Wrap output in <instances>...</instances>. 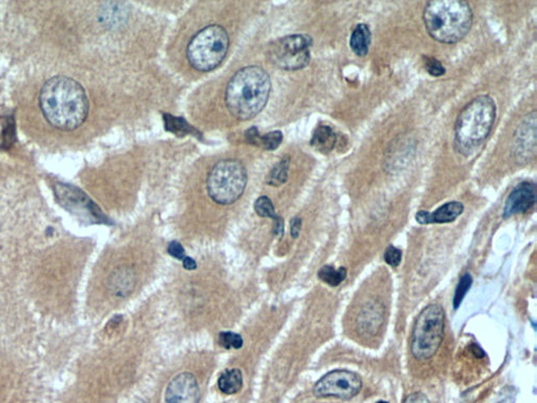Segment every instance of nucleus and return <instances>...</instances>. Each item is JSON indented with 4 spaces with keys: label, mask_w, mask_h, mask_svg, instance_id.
I'll use <instances>...</instances> for the list:
<instances>
[{
    "label": "nucleus",
    "mask_w": 537,
    "mask_h": 403,
    "mask_svg": "<svg viewBox=\"0 0 537 403\" xmlns=\"http://www.w3.org/2000/svg\"><path fill=\"white\" fill-rule=\"evenodd\" d=\"M377 403H389V402H387V401H379V402Z\"/></svg>",
    "instance_id": "obj_34"
},
{
    "label": "nucleus",
    "mask_w": 537,
    "mask_h": 403,
    "mask_svg": "<svg viewBox=\"0 0 537 403\" xmlns=\"http://www.w3.org/2000/svg\"><path fill=\"white\" fill-rule=\"evenodd\" d=\"M536 200V186L534 183L523 182L517 185L507 196L503 208V218L513 217L515 214L528 211Z\"/></svg>",
    "instance_id": "obj_12"
},
{
    "label": "nucleus",
    "mask_w": 537,
    "mask_h": 403,
    "mask_svg": "<svg viewBox=\"0 0 537 403\" xmlns=\"http://www.w3.org/2000/svg\"><path fill=\"white\" fill-rule=\"evenodd\" d=\"M372 44V32L369 25L359 23L350 39V46L357 56H367Z\"/></svg>",
    "instance_id": "obj_17"
},
{
    "label": "nucleus",
    "mask_w": 537,
    "mask_h": 403,
    "mask_svg": "<svg viewBox=\"0 0 537 403\" xmlns=\"http://www.w3.org/2000/svg\"><path fill=\"white\" fill-rule=\"evenodd\" d=\"M289 163L290 160L288 157H283L267 176V184L271 186H281L284 184L288 178Z\"/></svg>",
    "instance_id": "obj_23"
},
{
    "label": "nucleus",
    "mask_w": 537,
    "mask_h": 403,
    "mask_svg": "<svg viewBox=\"0 0 537 403\" xmlns=\"http://www.w3.org/2000/svg\"><path fill=\"white\" fill-rule=\"evenodd\" d=\"M246 141L265 150H275L282 143L283 135L281 131H273L266 135H260L257 128L253 127L245 133Z\"/></svg>",
    "instance_id": "obj_19"
},
{
    "label": "nucleus",
    "mask_w": 537,
    "mask_h": 403,
    "mask_svg": "<svg viewBox=\"0 0 537 403\" xmlns=\"http://www.w3.org/2000/svg\"><path fill=\"white\" fill-rule=\"evenodd\" d=\"M56 200L67 211L91 223H107V218L82 190L73 185L57 183L53 187Z\"/></svg>",
    "instance_id": "obj_9"
},
{
    "label": "nucleus",
    "mask_w": 537,
    "mask_h": 403,
    "mask_svg": "<svg viewBox=\"0 0 537 403\" xmlns=\"http://www.w3.org/2000/svg\"><path fill=\"white\" fill-rule=\"evenodd\" d=\"M228 49L227 31L221 25H208L192 37L187 47V58L192 68L200 72H209L225 60Z\"/></svg>",
    "instance_id": "obj_5"
},
{
    "label": "nucleus",
    "mask_w": 537,
    "mask_h": 403,
    "mask_svg": "<svg viewBox=\"0 0 537 403\" xmlns=\"http://www.w3.org/2000/svg\"><path fill=\"white\" fill-rule=\"evenodd\" d=\"M219 344L226 349H240L243 347L244 340L239 334L225 332L220 334Z\"/></svg>",
    "instance_id": "obj_26"
},
{
    "label": "nucleus",
    "mask_w": 537,
    "mask_h": 403,
    "mask_svg": "<svg viewBox=\"0 0 537 403\" xmlns=\"http://www.w3.org/2000/svg\"><path fill=\"white\" fill-rule=\"evenodd\" d=\"M337 143V137L330 126L320 125L312 135L310 145L319 152L330 153Z\"/></svg>",
    "instance_id": "obj_18"
},
{
    "label": "nucleus",
    "mask_w": 537,
    "mask_h": 403,
    "mask_svg": "<svg viewBox=\"0 0 537 403\" xmlns=\"http://www.w3.org/2000/svg\"><path fill=\"white\" fill-rule=\"evenodd\" d=\"M464 204L457 202V200H453V202L440 206L434 212L420 210L417 212L416 221L420 225L452 223L464 212Z\"/></svg>",
    "instance_id": "obj_15"
},
{
    "label": "nucleus",
    "mask_w": 537,
    "mask_h": 403,
    "mask_svg": "<svg viewBox=\"0 0 537 403\" xmlns=\"http://www.w3.org/2000/svg\"><path fill=\"white\" fill-rule=\"evenodd\" d=\"M422 19L433 39L440 44H456L471 30L473 12L462 0H431Z\"/></svg>",
    "instance_id": "obj_3"
},
{
    "label": "nucleus",
    "mask_w": 537,
    "mask_h": 403,
    "mask_svg": "<svg viewBox=\"0 0 537 403\" xmlns=\"http://www.w3.org/2000/svg\"><path fill=\"white\" fill-rule=\"evenodd\" d=\"M385 320V306L380 301H369L361 308L356 320V328L362 337H373L378 333Z\"/></svg>",
    "instance_id": "obj_13"
},
{
    "label": "nucleus",
    "mask_w": 537,
    "mask_h": 403,
    "mask_svg": "<svg viewBox=\"0 0 537 403\" xmlns=\"http://www.w3.org/2000/svg\"><path fill=\"white\" fill-rule=\"evenodd\" d=\"M255 210L260 217L269 218L273 220L278 217V214H275V206L268 196H264L258 198L255 203Z\"/></svg>",
    "instance_id": "obj_25"
},
{
    "label": "nucleus",
    "mask_w": 537,
    "mask_h": 403,
    "mask_svg": "<svg viewBox=\"0 0 537 403\" xmlns=\"http://www.w3.org/2000/svg\"><path fill=\"white\" fill-rule=\"evenodd\" d=\"M182 262L186 270H196V267H198V264H196V261L192 257H186Z\"/></svg>",
    "instance_id": "obj_33"
},
{
    "label": "nucleus",
    "mask_w": 537,
    "mask_h": 403,
    "mask_svg": "<svg viewBox=\"0 0 537 403\" xmlns=\"http://www.w3.org/2000/svg\"><path fill=\"white\" fill-rule=\"evenodd\" d=\"M362 389V380L357 373L346 369H336L326 373L314 387L315 396L318 398L348 399L359 394Z\"/></svg>",
    "instance_id": "obj_10"
},
{
    "label": "nucleus",
    "mask_w": 537,
    "mask_h": 403,
    "mask_svg": "<svg viewBox=\"0 0 537 403\" xmlns=\"http://www.w3.org/2000/svg\"><path fill=\"white\" fill-rule=\"evenodd\" d=\"M346 276H347V270L345 267L336 269L330 265L322 267L318 273L319 279L332 287L339 286L345 280Z\"/></svg>",
    "instance_id": "obj_22"
},
{
    "label": "nucleus",
    "mask_w": 537,
    "mask_h": 403,
    "mask_svg": "<svg viewBox=\"0 0 537 403\" xmlns=\"http://www.w3.org/2000/svg\"><path fill=\"white\" fill-rule=\"evenodd\" d=\"M168 253L171 257H176L178 260L183 261L185 257H187L185 255L184 247L182 246V244L179 242H171L168 245Z\"/></svg>",
    "instance_id": "obj_29"
},
{
    "label": "nucleus",
    "mask_w": 537,
    "mask_h": 403,
    "mask_svg": "<svg viewBox=\"0 0 537 403\" xmlns=\"http://www.w3.org/2000/svg\"><path fill=\"white\" fill-rule=\"evenodd\" d=\"M137 275L130 267L122 266L114 269L108 279V288L113 296L125 298L135 290Z\"/></svg>",
    "instance_id": "obj_16"
},
{
    "label": "nucleus",
    "mask_w": 537,
    "mask_h": 403,
    "mask_svg": "<svg viewBox=\"0 0 537 403\" xmlns=\"http://www.w3.org/2000/svg\"><path fill=\"white\" fill-rule=\"evenodd\" d=\"M515 148L517 160H530L536 146V113H531L519 125L515 133Z\"/></svg>",
    "instance_id": "obj_14"
},
{
    "label": "nucleus",
    "mask_w": 537,
    "mask_h": 403,
    "mask_svg": "<svg viewBox=\"0 0 537 403\" xmlns=\"http://www.w3.org/2000/svg\"><path fill=\"white\" fill-rule=\"evenodd\" d=\"M219 390L225 395H235L243 387V375L239 369H226L218 380Z\"/></svg>",
    "instance_id": "obj_20"
},
{
    "label": "nucleus",
    "mask_w": 537,
    "mask_h": 403,
    "mask_svg": "<svg viewBox=\"0 0 537 403\" xmlns=\"http://www.w3.org/2000/svg\"><path fill=\"white\" fill-rule=\"evenodd\" d=\"M403 403H431V401L429 400L426 395L417 392L409 395Z\"/></svg>",
    "instance_id": "obj_30"
},
{
    "label": "nucleus",
    "mask_w": 537,
    "mask_h": 403,
    "mask_svg": "<svg viewBox=\"0 0 537 403\" xmlns=\"http://www.w3.org/2000/svg\"><path fill=\"white\" fill-rule=\"evenodd\" d=\"M312 45V37L308 35H289L269 46L268 58L275 66L283 70H300L310 64Z\"/></svg>",
    "instance_id": "obj_8"
},
{
    "label": "nucleus",
    "mask_w": 537,
    "mask_h": 403,
    "mask_svg": "<svg viewBox=\"0 0 537 403\" xmlns=\"http://www.w3.org/2000/svg\"><path fill=\"white\" fill-rule=\"evenodd\" d=\"M247 171L240 161L229 159L216 163L207 178L210 198L220 205L236 203L245 192Z\"/></svg>",
    "instance_id": "obj_6"
},
{
    "label": "nucleus",
    "mask_w": 537,
    "mask_h": 403,
    "mask_svg": "<svg viewBox=\"0 0 537 403\" xmlns=\"http://www.w3.org/2000/svg\"><path fill=\"white\" fill-rule=\"evenodd\" d=\"M402 259V253L400 249L395 246H389L385 253V260L389 266L398 267Z\"/></svg>",
    "instance_id": "obj_28"
},
{
    "label": "nucleus",
    "mask_w": 537,
    "mask_h": 403,
    "mask_svg": "<svg viewBox=\"0 0 537 403\" xmlns=\"http://www.w3.org/2000/svg\"><path fill=\"white\" fill-rule=\"evenodd\" d=\"M446 314L438 304H431L417 316L413 330L411 352L417 360L431 359L437 353L444 336Z\"/></svg>",
    "instance_id": "obj_7"
},
{
    "label": "nucleus",
    "mask_w": 537,
    "mask_h": 403,
    "mask_svg": "<svg viewBox=\"0 0 537 403\" xmlns=\"http://www.w3.org/2000/svg\"><path fill=\"white\" fill-rule=\"evenodd\" d=\"M164 121L166 130L173 133V135H180V137H184L186 135H194L198 137H200L198 131L182 117H174L170 115V114H164Z\"/></svg>",
    "instance_id": "obj_21"
},
{
    "label": "nucleus",
    "mask_w": 537,
    "mask_h": 403,
    "mask_svg": "<svg viewBox=\"0 0 537 403\" xmlns=\"http://www.w3.org/2000/svg\"><path fill=\"white\" fill-rule=\"evenodd\" d=\"M275 227H273V231H275V235H279V237L282 238L283 235H284L285 231V226H284V221H283L282 218L281 217H277L275 220Z\"/></svg>",
    "instance_id": "obj_32"
},
{
    "label": "nucleus",
    "mask_w": 537,
    "mask_h": 403,
    "mask_svg": "<svg viewBox=\"0 0 537 403\" xmlns=\"http://www.w3.org/2000/svg\"><path fill=\"white\" fill-rule=\"evenodd\" d=\"M424 68H426V72L430 74L431 76L434 78H439V76H444L446 70L442 62L439 60H436L434 57L424 56Z\"/></svg>",
    "instance_id": "obj_27"
},
{
    "label": "nucleus",
    "mask_w": 537,
    "mask_h": 403,
    "mask_svg": "<svg viewBox=\"0 0 537 403\" xmlns=\"http://www.w3.org/2000/svg\"><path fill=\"white\" fill-rule=\"evenodd\" d=\"M496 114V104L489 95L477 96L462 109L455 125V145L460 154L470 157L481 149L490 137Z\"/></svg>",
    "instance_id": "obj_4"
},
{
    "label": "nucleus",
    "mask_w": 537,
    "mask_h": 403,
    "mask_svg": "<svg viewBox=\"0 0 537 403\" xmlns=\"http://www.w3.org/2000/svg\"><path fill=\"white\" fill-rule=\"evenodd\" d=\"M38 103L43 117L58 130H76L89 114V98L84 87L68 76L47 80L39 92Z\"/></svg>",
    "instance_id": "obj_1"
},
{
    "label": "nucleus",
    "mask_w": 537,
    "mask_h": 403,
    "mask_svg": "<svg viewBox=\"0 0 537 403\" xmlns=\"http://www.w3.org/2000/svg\"><path fill=\"white\" fill-rule=\"evenodd\" d=\"M271 90V78L264 69L259 66L241 69L226 88L228 111L240 121L253 119L266 106Z\"/></svg>",
    "instance_id": "obj_2"
},
{
    "label": "nucleus",
    "mask_w": 537,
    "mask_h": 403,
    "mask_svg": "<svg viewBox=\"0 0 537 403\" xmlns=\"http://www.w3.org/2000/svg\"><path fill=\"white\" fill-rule=\"evenodd\" d=\"M200 396L196 376L190 373H182L169 382L165 393V403H198Z\"/></svg>",
    "instance_id": "obj_11"
},
{
    "label": "nucleus",
    "mask_w": 537,
    "mask_h": 403,
    "mask_svg": "<svg viewBox=\"0 0 537 403\" xmlns=\"http://www.w3.org/2000/svg\"><path fill=\"white\" fill-rule=\"evenodd\" d=\"M301 229H302V219L300 217H295L290 221V233H292V237L294 239L299 237Z\"/></svg>",
    "instance_id": "obj_31"
},
{
    "label": "nucleus",
    "mask_w": 537,
    "mask_h": 403,
    "mask_svg": "<svg viewBox=\"0 0 537 403\" xmlns=\"http://www.w3.org/2000/svg\"><path fill=\"white\" fill-rule=\"evenodd\" d=\"M472 283H473V278H472L470 273H466L460 278L459 283H458L457 287H456L455 295H454V308L457 310L464 301V297L469 292L471 288Z\"/></svg>",
    "instance_id": "obj_24"
}]
</instances>
